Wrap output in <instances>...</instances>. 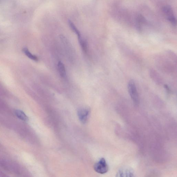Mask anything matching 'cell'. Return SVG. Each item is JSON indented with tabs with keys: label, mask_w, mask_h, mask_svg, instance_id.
<instances>
[{
	"label": "cell",
	"mask_w": 177,
	"mask_h": 177,
	"mask_svg": "<svg viewBox=\"0 0 177 177\" xmlns=\"http://www.w3.org/2000/svg\"><path fill=\"white\" fill-rule=\"evenodd\" d=\"M69 23L70 27L71 28L72 30L77 35L78 38L81 37V36L80 32L78 30V29L75 27L73 23L70 21H69Z\"/></svg>",
	"instance_id": "cell-10"
},
{
	"label": "cell",
	"mask_w": 177,
	"mask_h": 177,
	"mask_svg": "<svg viewBox=\"0 0 177 177\" xmlns=\"http://www.w3.org/2000/svg\"><path fill=\"white\" fill-rule=\"evenodd\" d=\"M15 115L20 120L24 121H27L28 120V118L27 115L25 113L20 110H16Z\"/></svg>",
	"instance_id": "cell-7"
},
{
	"label": "cell",
	"mask_w": 177,
	"mask_h": 177,
	"mask_svg": "<svg viewBox=\"0 0 177 177\" xmlns=\"http://www.w3.org/2000/svg\"><path fill=\"white\" fill-rule=\"evenodd\" d=\"M128 90L129 93L133 103L135 105H138L140 100L135 83L133 80H130L129 82Z\"/></svg>",
	"instance_id": "cell-1"
},
{
	"label": "cell",
	"mask_w": 177,
	"mask_h": 177,
	"mask_svg": "<svg viewBox=\"0 0 177 177\" xmlns=\"http://www.w3.org/2000/svg\"><path fill=\"white\" fill-rule=\"evenodd\" d=\"M118 177H133L134 176V172L132 169L124 168L119 170L117 174Z\"/></svg>",
	"instance_id": "cell-5"
},
{
	"label": "cell",
	"mask_w": 177,
	"mask_h": 177,
	"mask_svg": "<svg viewBox=\"0 0 177 177\" xmlns=\"http://www.w3.org/2000/svg\"><path fill=\"white\" fill-rule=\"evenodd\" d=\"M57 67L60 76L65 78L66 76V72L64 65L62 62L59 61L58 63Z\"/></svg>",
	"instance_id": "cell-6"
},
{
	"label": "cell",
	"mask_w": 177,
	"mask_h": 177,
	"mask_svg": "<svg viewBox=\"0 0 177 177\" xmlns=\"http://www.w3.org/2000/svg\"><path fill=\"white\" fill-rule=\"evenodd\" d=\"M94 169L95 172L101 174H105L108 172V166L105 159L101 158L95 164Z\"/></svg>",
	"instance_id": "cell-2"
},
{
	"label": "cell",
	"mask_w": 177,
	"mask_h": 177,
	"mask_svg": "<svg viewBox=\"0 0 177 177\" xmlns=\"http://www.w3.org/2000/svg\"><path fill=\"white\" fill-rule=\"evenodd\" d=\"M89 113V109L86 108H82L78 110V116L81 123L85 124L86 122L88 120Z\"/></svg>",
	"instance_id": "cell-3"
},
{
	"label": "cell",
	"mask_w": 177,
	"mask_h": 177,
	"mask_svg": "<svg viewBox=\"0 0 177 177\" xmlns=\"http://www.w3.org/2000/svg\"><path fill=\"white\" fill-rule=\"evenodd\" d=\"M23 52L24 53L28 58L34 61H38V57L35 56V55H33L32 54L30 51H29L28 49L27 48H25L23 49Z\"/></svg>",
	"instance_id": "cell-9"
},
{
	"label": "cell",
	"mask_w": 177,
	"mask_h": 177,
	"mask_svg": "<svg viewBox=\"0 0 177 177\" xmlns=\"http://www.w3.org/2000/svg\"><path fill=\"white\" fill-rule=\"evenodd\" d=\"M163 11L167 16V19L173 25H176V19L174 16L172 8L170 6H166L163 8Z\"/></svg>",
	"instance_id": "cell-4"
},
{
	"label": "cell",
	"mask_w": 177,
	"mask_h": 177,
	"mask_svg": "<svg viewBox=\"0 0 177 177\" xmlns=\"http://www.w3.org/2000/svg\"><path fill=\"white\" fill-rule=\"evenodd\" d=\"M80 44L81 48L84 53H86L88 51V44L87 43L85 40L82 38L81 37H78Z\"/></svg>",
	"instance_id": "cell-8"
}]
</instances>
